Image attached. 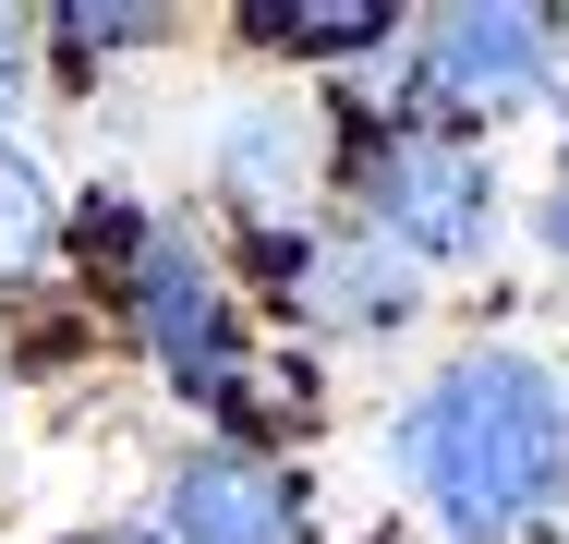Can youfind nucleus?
<instances>
[{"mask_svg": "<svg viewBox=\"0 0 569 544\" xmlns=\"http://www.w3.org/2000/svg\"><path fill=\"white\" fill-rule=\"evenodd\" d=\"M388 447H400V484L460 544H509L569 484V400L533 351H472L388 424Z\"/></svg>", "mask_w": 569, "mask_h": 544, "instance_id": "1", "label": "nucleus"}, {"mask_svg": "<svg viewBox=\"0 0 569 544\" xmlns=\"http://www.w3.org/2000/svg\"><path fill=\"white\" fill-rule=\"evenodd\" d=\"M376 230L400 242V254H437V266H460V254H485V230H497V170L472 158V145H388L376 158Z\"/></svg>", "mask_w": 569, "mask_h": 544, "instance_id": "2", "label": "nucleus"}, {"mask_svg": "<svg viewBox=\"0 0 569 544\" xmlns=\"http://www.w3.org/2000/svg\"><path fill=\"white\" fill-rule=\"evenodd\" d=\"M158 544H303V496L242 447H194L158 496Z\"/></svg>", "mask_w": 569, "mask_h": 544, "instance_id": "3", "label": "nucleus"}, {"mask_svg": "<svg viewBox=\"0 0 569 544\" xmlns=\"http://www.w3.org/2000/svg\"><path fill=\"white\" fill-rule=\"evenodd\" d=\"M546 12H437L425 24V98L449 109H533L546 98Z\"/></svg>", "mask_w": 569, "mask_h": 544, "instance_id": "4", "label": "nucleus"}, {"mask_svg": "<svg viewBox=\"0 0 569 544\" xmlns=\"http://www.w3.org/2000/svg\"><path fill=\"white\" fill-rule=\"evenodd\" d=\"M133 315H146V339H158V363L170 375H230V315H219V291H207V266H194V242H146L133 254Z\"/></svg>", "mask_w": 569, "mask_h": 544, "instance_id": "5", "label": "nucleus"}, {"mask_svg": "<svg viewBox=\"0 0 569 544\" xmlns=\"http://www.w3.org/2000/svg\"><path fill=\"white\" fill-rule=\"evenodd\" d=\"M219 158H230V194H254V206H291V194H316V121L291 98H254L219 121Z\"/></svg>", "mask_w": 569, "mask_h": 544, "instance_id": "6", "label": "nucleus"}, {"mask_svg": "<svg viewBox=\"0 0 569 544\" xmlns=\"http://www.w3.org/2000/svg\"><path fill=\"white\" fill-rule=\"evenodd\" d=\"M303 291H316V315H412V279L376 254V242H351L328 266H303Z\"/></svg>", "mask_w": 569, "mask_h": 544, "instance_id": "7", "label": "nucleus"}, {"mask_svg": "<svg viewBox=\"0 0 569 544\" xmlns=\"http://www.w3.org/2000/svg\"><path fill=\"white\" fill-rule=\"evenodd\" d=\"M49 230H61L49 170H37L24 145H0V279H12V266H37V254H49Z\"/></svg>", "mask_w": 569, "mask_h": 544, "instance_id": "8", "label": "nucleus"}, {"mask_svg": "<svg viewBox=\"0 0 569 544\" xmlns=\"http://www.w3.org/2000/svg\"><path fill=\"white\" fill-rule=\"evenodd\" d=\"M254 37H267V49H303V61H328V49H376V37H388V12H267Z\"/></svg>", "mask_w": 569, "mask_h": 544, "instance_id": "9", "label": "nucleus"}, {"mask_svg": "<svg viewBox=\"0 0 569 544\" xmlns=\"http://www.w3.org/2000/svg\"><path fill=\"white\" fill-rule=\"evenodd\" d=\"M12 98H24V24H0V121H12Z\"/></svg>", "mask_w": 569, "mask_h": 544, "instance_id": "10", "label": "nucleus"}, {"mask_svg": "<svg viewBox=\"0 0 569 544\" xmlns=\"http://www.w3.org/2000/svg\"><path fill=\"white\" fill-rule=\"evenodd\" d=\"M558 242H569V194H558Z\"/></svg>", "mask_w": 569, "mask_h": 544, "instance_id": "11", "label": "nucleus"}]
</instances>
